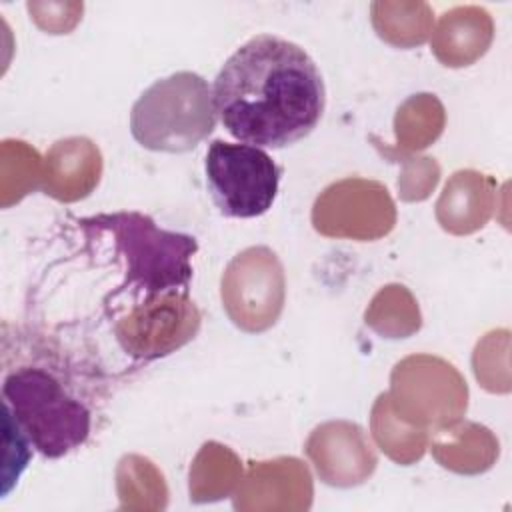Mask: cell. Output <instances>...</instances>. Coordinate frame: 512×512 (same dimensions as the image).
<instances>
[{"label": "cell", "instance_id": "1", "mask_svg": "<svg viewBox=\"0 0 512 512\" xmlns=\"http://www.w3.org/2000/svg\"><path fill=\"white\" fill-rule=\"evenodd\" d=\"M222 126L242 144L286 148L306 138L326 106L324 78L310 54L258 34L222 64L212 86Z\"/></svg>", "mask_w": 512, "mask_h": 512}, {"label": "cell", "instance_id": "2", "mask_svg": "<svg viewBox=\"0 0 512 512\" xmlns=\"http://www.w3.org/2000/svg\"><path fill=\"white\" fill-rule=\"evenodd\" d=\"M78 224L112 234L116 250L126 264L124 282L118 286L120 294L132 292L150 300L168 292H188L192 278L190 258L198 250L196 238L162 230L140 212L100 214L78 220Z\"/></svg>", "mask_w": 512, "mask_h": 512}, {"label": "cell", "instance_id": "3", "mask_svg": "<svg viewBox=\"0 0 512 512\" xmlns=\"http://www.w3.org/2000/svg\"><path fill=\"white\" fill-rule=\"evenodd\" d=\"M4 410L30 444L48 458H60L86 442L92 414L64 382L44 366H18L2 382Z\"/></svg>", "mask_w": 512, "mask_h": 512}, {"label": "cell", "instance_id": "4", "mask_svg": "<svg viewBox=\"0 0 512 512\" xmlns=\"http://www.w3.org/2000/svg\"><path fill=\"white\" fill-rule=\"evenodd\" d=\"M212 88L196 72H174L148 86L130 112L134 140L154 152L196 148L216 126Z\"/></svg>", "mask_w": 512, "mask_h": 512}, {"label": "cell", "instance_id": "5", "mask_svg": "<svg viewBox=\"0 0 512 512\" xmlns=\"http://www.w3.org/2000/svg\"><path fill=\"white\" fill-rule=\"evenodd\" d=\"M204 172L220 214L256 218L272 208L282 168L258 146L216 138L208 144Z\"/></svg>", "mask_w": 512, "mask_h": 512}, {"label": "cell", "instance_id": "6", "mask_svg": "<svg viewBox=\"0 0 512 512\" xmlns=\"http://www.w3.org/2000/svg\"><path fill=\"white\" fill-rule=\"evenodd\" d=\"M222 302L230 320L246 332H264L284 308V272L264 246L236 254L222 276Z\"/></svg>", "mask_w": 512, "mask_h": 512}, {"label": "cell", "instance_id": "7", "mask_svg": "<svg viewBox=\"0 0 512 512\" xmlns=\"http://www.w3.org/2000/svg\"><path fill=\"white\" fill-rule=\"evenodd\" d=\"M198 328L200 312L188 292H168L138 302L116 322L114 332L126 354L152 360L190 342Z\"/></svg>", "mask_w": 512, "mask_h": 512}]
</instances>
